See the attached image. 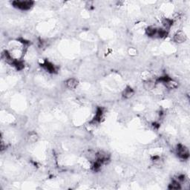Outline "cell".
Returning <instances> with one entry per match:
<instances>
[{
    "instance_id": "obj_1",
    "label": "cell",
    "mask_w": 190,
    "mask_h": 190,
    "mask_svg": "<svg viewBox=\"0 0 190 190\" xmlns=\"http://www.w3.org/2000/svg\"><path fill=\"white\" fill-rule=\"evenodd\" d=\"M15 8H17L21 10H28L34 6V1H13L11 3Z\"/></svg>"
},
{
    "instance_id": "obj_2",
    "label": "cell",
    "mask_w": 190,
    "mask_h": 190,
    "mask_svg": "<svg viewBox=\"0 0 190 190\" xmlns=\"http://www.w3.org/2000/svg\"><path fill=\"white\" fill-rule=\"evenodd\" d=\"M176 154L182 160H187L189 157V149L187 148L186 146L182 145V144H178L177 145Z\"/></svg>"
},
{
    "instance_id": "obj_3",
    "label": "cell",
    "mask_w": 190,
    "mask_h": 190,
    "mask_svg": "<svg viewBox=\"0 0 190 190\" xmlns=\"http://www.w3.org/2000/svg\"><path fill=\"white\" fill-rule=\"evenodd\" d=\"M186 34L183 31H178L173 37V41L175 42L178 43V44L185 42L186 41Z\"/></svg>"
},
{
    "instance_id": "obj_4",
    "label": "cell",
    "mask_w": 190,
    "mask_h": 190,
    "mask_svg": "<svg viewBox=\"0 0 190 190\" xmlns=\"http://www.w3.org/2000/svg\"><path fill=\"white\" fill-rule=\"evenodd\" d=\"M42 66L48 72L50 73V74H54V73H56L57 71V68L56 67V65H54L53 63H51L50 62H48V61H45L44 63L42 64Z\"/></svg>"
},
{
    "instance_id": "obj_5",
    "label": "cell",
    "mask_w": 190,
    "mask_h": 190,
    "mask_svg": "<svg viewBox=\"0 0 190 190\" xmlns=\"http://www.w3.org/2000/svg\"><path fill=\"white\" fill-rule=\"evenodd\" d=\"M78 85L79 81L75 78H69L65 81V86L69 89H75Z\"/></svg>"
},
{
    "instance_id": "obj_6",
    "label": "cell",
    "mask_w": 190,
    "mask_h": 190,
    "mask_svg": "<svg viewBox=\"0 0 190 190\" xmlns=\"http://www.w3.org/2000/svg\"><path fill=\"white\" fill-rule=\"evenodd\" d=\"M134 91L130 86H127L122 93V96L124 99H130L134 96Z\"/></svg>"
},
{
    "instance_id": "obj_7",
    "label": "cell",
    "mask_w": 190,
    "mask_h": 190,
    "mask_svg": "<svg viewBox=\"0 0 190 190\" xmlns=\"http://www.w3.org/2000/svg\"><path fill=\"white\" fill-rule=\"evenodd\" d=\"M157 28L154 26H148L145 28V34L149 37H154L157 36Z\"/></svg>"
},
{
    "instance_id": "obj_8",
    "label": "cell",
    "mask_w": 190,
    "mask_h": 190,
    "mask_svg": "<svg viewBox=\"0 0 190 190\" xmlns=\"http://www.w3.org/2000/svg\"><path fill=\"white\" fill-rule=\"evenodd\" d=\"M156 83H157V82L154 81V80H146V81L144 82V84H143L144 88L148 91L153 90V89L155 88Z\"/></svg>"
},
{
    "instance_id": "obj_9",
    "label": "cell",
    "mask_w": 190,
    "mask_h": 190,
    "mask_svg": "<svg viewBox=\"0 0 190 190\" xmlns=\"http://www.w3.org/2000/svg\"><path fill=\"white\" fill-rule=\"evenodd\" d=\"M165 86V87L168 89H170V90H172V89H175L178 87V83L175 80H172V79H170L169 81H167L166 83H165L163 84Z\"/></svg>"
},
{
    "instance_id": "obj_10",
    "label": "cell",
    "mask_w": 190,
    "mask_h": 190,
    "mask_svg": "<svg viewBox=\"0 0 190 190\" xmlns=\"http://www.w3.org/2000/svg\"><path fill=\"white\" fill-rule=\"evenodd\" d=\"M174 23V21L172 19H169V18H165L162 21V24H163L164 29L166 31H169L171 28L172 27Z\"/></svg>"
},
{
    "instance_id": "obj_11",
    "label": "cell",
    "mask_w": 190,
    "mask_h": 190,
    "mask_svg": "<svg viewBox=\"0 0 190 190\" xmlns=\"http://www.w3.org/2000/svg\"><path fill=\"white\" fill-rule=\"evenodd\" d=\"M168 188H169V189H172V190L180 189L181 184L179 181H178L176 179H175L172 181V183H171L170 184H169Z\"/></svg>"
},
{
    "instance_id": "obj_12",
    "label": "cell",
    "mask_w": 190,
    "mask_h": 190,
    "mask_svg": "<svg viewBox=\"0 0 190 190\" xmlns=\"http://www.w3.org/2000/svg\"><path fill=\"white\" fill-rule=\"evenodd\" d=\"M102 114H103V111H102V108H98L96 109V114H95V117L94 118L93 122L94 123H99L101 121V119L102 117Z\"/></svg>"
},
{
    "instance_id": "obj_13",
    "label": "cell",
    "mask_w": 190,
    "mask_h": 190,
    "mask_svg": "<svg viewBox=\"0 0 190 190\" xmlns=\"http://www.w3.org/2000/svg\"><path fill=\"white\" fill-rule=\"evenodd\" d=\"M12 65L16 68L17 71H22L25 68V64L22 60H18V59H14V61L12 63Z\"/></svg>"
},
{
    "instance_id": "obj_14",
    "label": "cell",
    "mask_w": 190,
    "mask_h": 190,
    "mask_svg": "<svg viewBox=\"0 0 190 190\" xmlns=\"http://www.w3.org/2000/svg\"><path fill=\"white\" fill-rule=\"evenodd\" d=\"M168 35V31L165 30L164 28H159L157 29V36L159 38H165V37H167Z\"/></svg>"
},
{
    "instance_id": "obj_15",
    "label": "cell",
    "mask_w": 190,
    "mask_h": 190,
    "mask_svg": "<svg viewBox=\"0 0 190 190\" xmlns=\"http://www.w3.org/2000/svg\"><path fill=\"white\" fill-rule=\"evenodd\" d=\"M101 166H102V163L96 160L94 163L93 166H92V169H93V170L95 171V172H98V171L100 170Z\"/></svg>"
},
{
    "instance_id": "obj_16",
    "label": "cell",
    "mask_w": 190,
    "mask_h": 190,
    "mask_svg": "<svg viewBox=\"0 0 190 190\" xmlns=\"http://www.w3.org/2000/svg\"><path fill=\"white\" fill-rule=\"evenodd\" d=\"M28 140H29L30 142H36L37 140V134H30L29 137H28Z\"/></svg>"
}]
</instances>
